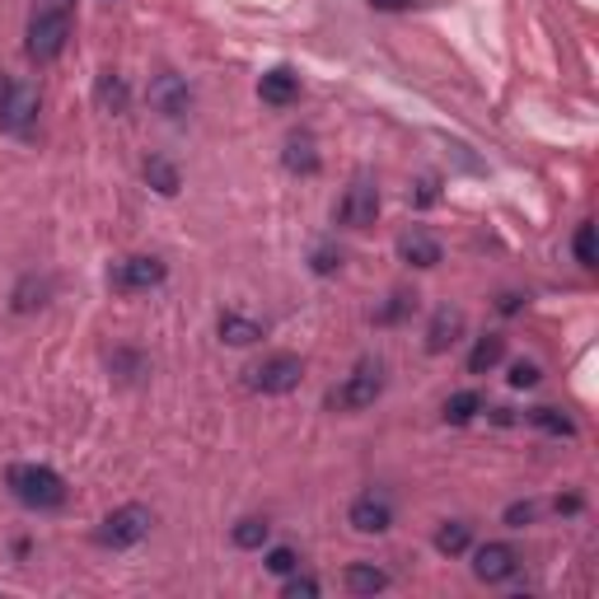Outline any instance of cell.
I'll list each match as a JSON object with an SVG mask.
<instances>
[{
  "instance_id": "484cf974",
  "label": "cell",
  "mask_w": 599,
  "mask_h": 599,
  "mask_svg": "<svg viewBox=\"0 0 599 599\" xmlns=\"http://www.w3.org/2000/svg\"><path fill=\"white\" fill-rule=\"evenodd\" d=\"M267 572H277V576H291V572H300V553L295 548H272V553H267Z\"/></svg>"
},
{
  "instance_id": "5bb4252c",
  "label": "cell",
  "mask_w": 599,
  "mask_h": 599,
  "mask_svg": "<svg viewBox=\"0 0 599 599\" xmlns=\"http://www.w3.org/2000/svg\"><path fill=\"white\" fill-rule=\"evenodd\" d=\"M399 258L407 267H436L440 262V244L431 240L427 230H407L403 240H399Z\"/></svg>"
},
{
  "instance_id": "3957f363",
  "label": "cell",
  "mask_w": 599,
  "mask_h": 599,
  "mask_svg": "<svg viewBox=\"0 0 599 599\" xmlns=\"http://www.w3.org/2000/svg\"><path fill=\"white\" fill-rule=\"evenodd\" d=\"M38 113H42V99L34 85L24 81H10V75H0V132L5 136H34L38 127Z\"/></svg>"
},
{
  "instance_id": "7402d4cb",
  "label": "cell",
  "mask_w": 599,
  "mask_h": 599,
  "mask_svg": "<svg viewBox=\"0 0 599 599\" xmlns=\"http://www.w3.org/2000/svg\"><path fill=\"white\" fill-rule=\"evenodd\" d=\"M267 534H272V525H267V519H258V515H248V519H240V525H234V548H262Z\"/></svg>"
},
{
  "instance_id": "83f0119b",
  "label": "cell",
  "mask_w": 599,
  "mask_h": 599,
  "mask_svg": "<svg viewBox=\"0 0 599 599\" xmlns=\"http://www.w3.org/2000/svg\"><path fill=\"white\" fill-rule=\"evenodd\" d=\"M511 384L515 389H534V384H539V366H534V360H515V366H511Z\"/></svg>"
},
{
  "instance_id": "cb8c5ba5",
  "label": "cell",
  "mask_w": 599,
  "mask_h": 599,
  "mask_svg": "<svg viewBox=\"0 0 599 599\" xmlns=\"http://www.w3.org/2000/svg\"><path fill=\"white\" fill-rule=\"evenodd\" d=\"M482 407V399L473 389H464V393H454V399L445 403V421H454V427H464V421H473V413Z\"/></svg>"
},
{
  "instance_id": "44dd1931",
  "label": "cell",
  "mask_w": 599,
  "mask_h": 599,
  "mask_svg": "<svg viewBox=\"0 0 599 599\" xmlns=\"http://www.w3.org/2000/svg\"><path fill=\"white\" fill-rule=\"evenodd\" d=\"M146 183H150L160 197H173V193H179V169H173L169 160H150V164H146Z\"/></svg>"
},
{
  "instance_id": "6da1fadb",
  "label": "cell",
  "mask_w": 599,
  "mask_h": 599,
  "mask_svg": "<svg viewBox=\"0 0 599 599\" xmlns=\"http://www.w3.org/2000/svg\"><path fill=\"white\" fill-rule=\"evenodd\" d=\"M71 24H75V0H34V14H28V57L57 61L71 42Z\"/></svg>"
},
{
  "instance_id": "603a6c76",
  "label": "cell",
  "mask_w": 599,
  "mask_h": 599,
  "mask_svg": "<svg viewBox=\"0 0 599 599\" xmlns=\"http://www.w3.org/2000/svg\"><path fill=\"white\" fill-rule=\"evenodd\" d=\"M436 548L445 558H460L464 548H468V525H460V519H450V525H440V534H436Z\"/></svg>"
},
{
  "instance_id": "ac0fdd59",
  "label": "cell",
  "mask_w": 599,
  "mask_h": 599,
  "mask_svg": "<svg viewBox=\"0 0 599 599\" xmlns=\"http://www.w3.org/2000/svg\"><path fill=\"white\" fill-rule=\"evenodd\" d=\"M501 356H506V338L487 333V338H478V346L468 352V370H473V375H487L492 366H501Z\"/></svg>"
},
{
  "instance_id": "4fadbf2b",
  "label": "cell",
  "mask_w": 599,
  "mask_h": 599,
  "mask_svg": "<svg viewBox=\"0 0 599 599\" xmlns=\"http://www.w3.org/2000/svg\"><path fill=\"white\" fill-rule=\"evenodd\" d=\"M94 103H99L108 118L127 113V103H132L127 81H122V75H113V71H103V75H99V85H94Z\"/></svg>"
},
{
  "instance_id": "30bf717a",
  "label": "cell",
  "mask_w": 599,
  "mask_h": 599,
  "mask_svg": "<svg viewBox=\"0 0 599 599\" xmlns=\"http://www.w3.org/2000/svg\"><path fill=\"white\" fill-rule=\"evenodd\" d=\"M519 572V553L511 543H482L478 553H473V576L487 580V586H501V580H511Z\"/></svg>"
},
{
  "instance_id": "9a60e30c",
  "label": "cell",
  "mask_w": 599,
  "mask_h": 599,
  "mask_svg": "<svg viewBox=\"0 0 599 599\" xmlns=\"http://www.w3.org/2000/svg\"><path fill=\"white\" fill-rule=\"evenodd\" d=\"M346 590L352 595H380V590H389V572L384 566H375V562H356V566H346Z\"/></svg>"
},
{
  "instance_id": "8992f818",
  "label": "cell",
  "mask_w": 599,
  "mask_h": 599,
  "mask_svg": "<svg viewBox=\"0 0 599 599\" xmlns=\"http://www.w3.org/2000/svg\"><path fill=\"white\" fill-rule=\"evenodd\" d=\"M300 375H305L300 356L277 352V356H267V360H258V366L248 370V389H258V393H291L300 384Z\"/></svg>"
},
{
  "instance_id": "d6a6232c",
  "label": "cell",
  "mask_w": 599,
  "mask_h": 599,
  "mask_svg": "<svg viewBox=\"0 0 599 599\" xmlns=\"http://www.w3.org/2000/svg\"><path fill=\"white\" fill-rule=\"evenodd\" d=\"M375 10H407V5H417V0H370Z\"/></svg>"
},
{
  "instance_id": "d6986e66",
  "label": "cell",
  "mask_w": 599,
  "mask_h": 599,
  "mask_svg": "<svg viewBox=\"0 0 599 599\" xmlns=\"http://www.w3.org/2000/svg\"><path fill=\"white\" fill-rule=\"evenodd\" d=\"M460 323H464L460 309H436V319L427 328V346H431V352H445V346L454 342V333H460Z\"/></svg>"
},
{
  "instance_id": "e0dca14e",
  "label": "cell",
  "mask_w": 599,
  "mask_h": 599,
  "mask_svg": "<svg viewBox=\"0 0 599 599\" xmlns=\"http://www.w3.org/2000/svg\"><path fill=\"white\" fill-rule=\"evenodd\" d=\"M258 338H262V323L244 319V314H220V342L248 346V342H258Z\"/></svg>"
},
{
  "instance_id": "5b68a950",
  "label": "cell",
  "mask_w": 599,
  "mask_h": 599,
  "mask_svg": "<svg viewBox=\"0 0 599 599\" xmlns=\"http://www.w3.org/2000/svg\"><path fill=\"white\" fill-rule=\"evenodd\" d=\"M150 525H155V515H150L146 506H136V501H132V506H118L113 515H108L94 539H99L103 548H136V543L150 534Z\"/></svg>"
},
{
  "instance_id": "7a4b0ae2",
  "label": "cell",
  "mask_w": 599,
  "mask_h": 599,
  "mask_svg": "<svg viewBox=\"0 0 599 599\" xmlns=\"http://www.w3.org/2000/svg\"><path fill=\"white\" fill-rule=\"evenodd\" d=\"M5 482H10L14 501L28 511H61L66 506V478L47 464H14L5 473Z\"/></svg>"
},
{
  "instance_id": "f546056e",
  "label": "cell",
  "mask_w": 599,
  "mask_h": 599,
  "mask_svg": "<svg viewBox=\"0 0 599 599\" xmlns=\"http://www.w3.org/2000/svg\"><path fill=\"white\" fill-rule=\"evenodd\" d=\"M534 519V501H515V506H506V525L511 529H525Z\"/></svg>"
},
{
  "instance_id": "52a82bcc",
  "label": "cell",
  "mask_w": 599,
  "mask_h": 599,
  "mask_svg": "<svg viewBox=\"0 0 599 599\" xmlns=\"http://www.w3.org/2000/svg\"><path fill=\"white\" fill-rule=\"evenodd\" d=\"M338 216H342V225H352V230L375 225V216H380V187H375L370 173H356V179H352Z\"/></svg>"
},
{
  "instance_id": "f1b7e54d",
  "label": "cell",
  "mask_w": 599,
  "mask_h": 599,
  "mask_svg": "<svg viewBox=\"0 0 599 599\" xmlns=\"http://www.w3.org/2000/svg\"><path fill=\"white\" fill-rule=\"evenodd\" d=\"M281 595H286V599H300V595L314 599V595H319V580H314V576H295V572H291V580H286V590H281Z\"/></svg>"
},
{
  "instance_id": "ba28073f",
  "label": "cell",
  "mask_w": 599,
  "mask_h": 599,
  "mask_svg": "<svg viewBox=\"0 0 599 599\" xmlns=\"http://www.w3.org/2000/svg\"><path fill=\"white\" fill-rule=\"evenodd\" d=\"M169 277V267L160 262V258H146V254H136V258H122L118 267H113V291H122V295H132V291H150V286H160V281Z\"/></svg>"
},
{
  "instance_id": "4dcf8cb0",
  "label": "cell",
  "mask_w": 599,
  "mask_h": 599,
  "mask_svg": "<svg viewBox=\"0 0 599 599\" xmlns=\"http://www.w3.org/2000/svg\"><path fill=\"white\" fill-rule=\"evenodd\" d=\"M413 300H417V295H407V291H399V295H393V305H389V309L380 314V323H393V319H403V314H407V309H413Z\"/></svg>"
},
{
  "instance_id": "2e32d148",
  "label": "cell",
  "mask_w": 599,
  "mask_h": 599,
  "mask_svg": "<svg viewBox=\"0 0 599 599\" xmlns=\"http://www.w3.org/2000/svg\"><path fill=\"white\" fill-rule=\"evenodd\" d=\"M286 169L291 173H314V169H319V150H314V136L309 132H295L286 140Z\"/></svg>"
},
{
  "instance_id": "277c9868",
  "label": "cell",
  "mask_w": 599,
  "mask_h": 599,
  "mask_svg": "<svg viewBox=\"0 0 599 599\" xmlns=\"http://www.w3.org/2000/svg\"><path fill=\"white\" fill-rule=\"evenodd\" d=\"M380 393H384V366L380 360H360V366L328 393V407H338V413H360V407H370Z\"/></svg>"
},
{
  "instance_id": "7c38bea8",
  "label": "cell",
  "mask_w": 599,
  "mask_h": 599,
  "mask_svg": "<svg viewBox=\"0 0 599 599\" xmlns=\"http://www.w3.org/2000/svg\"><path fill=\"white\" fill-rule=\"evenodd\" d=\"M258 94H262V103H277V108H286L300 99V75L286 71V66H277V71H267L262 81H258Z\"/></svg>"
},
{
  "instance_id": "1f68e13d",
  "label": "cell",
  "mask_w": 599,
  "mask_h": 599,
  "mask_svg": "<svg viewBox=\"0 0 599 599\" xmlns=\"http://www.w3.org/2000/svg\"><path fill=\"white\" fill-rule=\"evenodd\" d=\"M338 262H342V254H333V248H319V254H314V272L328 277V272H338Z\"/></svg>"
},
{
  "instance_id": "8fae6325",
  "label": "cell",
  "mask_w": 599,
  "mask_h": 599,
  "mask_svg": "<svg viewBox=\"0 0 599 599\" xmlns=\"http://www.w3.org/2000/svg\"><path fill=\"white\" fill-rule=\"evenodd\" d=\"M346 519H352V529H356V534H384V529L393 525V506H389V497L366 492V497H356V501H352Z\"/></svg>"
},
{
  "instance_id": "d4e9b609",
  "label": "cell",
  "mask_w": 599,
  "mask_h": 599,
  "mask_svg": "<svg viewBox=\"0 0 599 599\" xmlns=\"http://www.w3.org/2000/svg\"><path fill=\"white\" fill-rule=\"evenodd\" d=\"M529 421H534V427H543V431H553V436H572V431H576L572 421H566V417L558 413V407H534Z\"/></svg>"
},
{
  "instance_id": "ffe728a7",
  "label": "cell",
  "mask_w": 599,
  "mask_h": 599,
  "mask_svg": "<svg viewBox=\"0 0 599 599\" xmlns=\"http://www.w3.org/2000/svg\"><path fill=\"white\" fill-rule=\"evenodd\" d=\"M42 305H47V281L24 277L20 286H14V309H20V314H34V309H42Z\"/></svg>"
},
{
  "instance_id": "9c48e42d",
  "label": "cell",
  "mask_w": 599,
  "mask_h": 599,
  "mask_svg": "<svg viewBox=\"0 0 599 599\" xmlns=\"http://www.w3.org/2000/svg\"><path fill=\"white\" fill-rule=\"evenodd\" d=\"M150 108L164 113L169 122H179V118L193 113V89H187L183 75L164 71V75H155V85H150Z\"/></svg>"
},
{
  "instance_id": "4316f807",
  "label": "cell",
  "mask_w": 599,
  "mask_h": 599,
  "mask_svg": "<svg viewBox=\"0 0 599 599\" xmlns=\"http://www.w3.org/2000/svg\"><path fill=\"white\" fill-rule=\"evenodd\" d=\"M576 262H580V267H595V262H599V258H595V225H590V220L576 230Z\"/></svg>"
}]
</instances>
